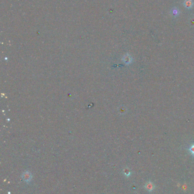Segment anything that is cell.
I'll return each mask as SVG.
<instances>
[{"label":"cell","instance_id":"obj_1","mask_svg":"<svg viewBox=\"0 0 194 194\" xmlns=\"http://www.w3.org/2000/svg\"><path fill=\"white\" fill-rule=\"evenodd\" d=\"M144 188L148 192H152L155 189L156 186L151 181H148L146 183L144 186Z\"/></svg>","mask_w":194,"mask_h":194},{"label":"cell","instance_id":"obj_3","mask_svg":"<svg viewBox=\"0 0 194 194\" xmlns=\"http://www.w3.org/2000/svg\"><path fill=\"white\" fill-rule=\"evenodd\" d=\"M171 13H172V14H173V15L174 16V17H178V16L179 15V14H180V11H179V10L178 9V8H174L172 9V10H171Z\"/></svg>","mask_w":194,"mask_h":194},{"label":"cell","instance_id":"obj_4","mask_svg":"<svg viewBox=\"0 0 194 194\" xmlns=\"http://www.w3.org/2000/svg\"><path fill=\"white\" fill-rule=\"evenodd\" d=\"M189 150L190 151L191 153L192 154V155L194 156V144L192 145L191 146V147L189 148Z\"/></svg>","mask_w":194,"mask_h":194},{"label":"cell","instance_id":"obj_2","mask_svg":"<svg viewBox=\"0 0 194 194\" xmlns=\"http://www.w3.org/2000/svg\"><path fill=\"white\" fill-rule=\"evenodd\" d=\"M183 4L186 9H191L194 6V2L193 0H185Z\"/></svg>","mask_w":194,"mask_h":194}]
</instances>
